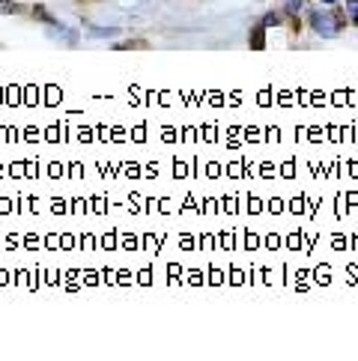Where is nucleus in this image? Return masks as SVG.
Segmentation results:
<instances>
[{
    "mask_svg": "<svg viewBox=\"0 0 358 361\" xmlns=\"http://www.w3.org/2000/svg\"><path fill=\"white\" fill-rule=\"evenodd\" d=\"M280 21H284V18H280L278 12H266V16H263V21H260V24H263V27H278Z\"/></svg>",
    "mask_w": 358,
    "mask_h": 361,
    "instance_id": "nucleus-4",
    "label": "nucleus"
},
{
    "mask_svg": "<svg viewBox=\"0 0 358 361\" xmlns=\"http://www.w3.org/2000/svg\"><path fill=\"white\" fill-rule=\"evenodd\" d=\"M302 9H304V0H287V4H284V12H287V16H299Z\"/></svg>",
    "mask_w": 358,
    "mask_h": 361,
    "instance_id": "nucleus-3",
    "label": "nucleus"
},
{
    "mask_svg": "<svg viewBox=\"0 0 358 361\" xmlns=\"http://www.w3.org/2000/svg\"><path fill=\"white\" fill-rule=\"evenodd\" d=\"M0 9H4V12H16L18 4H16V0H0Z\"/></svg>",
    "mask_w": 358,
    "mask_h": 361,
    "instance_id": "nucleus-7",
    "label": "nucleus"
},
{
    "mask_svg": "<svg viewBox=\"0 0 358 361\" xmlns=\"http://www.w3.org/2000/svg\"><path fill=\"white\" fill-rule=\"evenodd\" d=\"M352 24H355V27H358V12H355V16H352Z\"/></svg>",
    "mask_w": 358,
    "mask_h": 361,
    "instance_id": "nucleus-10",
    "label": "nucleus"
},
{
    "mask_svg": "<svg viewBox=\"0 0 358 361\" xmlns=\"http://www.w3.org/2000/svg\"><path fill=\"white\" fill-rule=\"evenodd\" d=\"M319 4H328V6H335V4H338V0H319Z\"/></svg>",
    "mask_w": 358,
    "mask_h": 361,
    "instance_id": "nucleus-9",
    "label": "nucleus"
},
{
    "mask_svg": "<svg viewBox=\"0 0 358 361\" xmlns=\"http://www.w3.org/2000/svg\"><path fill=\"white\" fill-rule=\"evenodd\" d=\"M347 9L352 12V16H355V12H358V0H347Z\"/></svg>",
    "mask_w": 358,
    "mask_h": 361,
    "instance_id": "nucleus-8",
    "label": "nucleus"
},
{
    "mask_svg": "<svg viewBox=\"0 0 358 361\" xmlns=\"http://www.w3.org/2000/svg\"><path fill=\"white\" fill-rule=\"evenodd\" d=\"M33 18H39V21H45L48 27H54V24H60V18H54L51 12L45 9V6H33Z\"/></svg>",
    "mask_w": 358,
    "mask_h": 361,
    "instance_id": "nucleus-2",
    "label": "nucleus"
},
{
    "mask_svg": "<svg viewBox=\"0 0 358 361\" xmlns=\"http://www.w3.org/2000/svg\"><path fill=\"white\" fill-rule=\"evenodd\" d=\"M263 30H266L263 24H257V27H254V39H248L254 48H263Z\"/></svg>",
    "mask_w": 358,
    "mask_h": 361,
    "instance_id": "nucleus-6",
    "label": "nucleus"
},
{
    "mask_svg": "<svg viewBox=\"0 0 358 361\" xmlns=\"http://www.w3.org/2000/svg\"><path fill=\"white\" fill-rule=\"evenodd\" d=\"M308 24H311V30L316 36H323V39H335V36L340 33V27H343V18H338V12L316 9V12H308Z\"/></svg>",
    "mask_w": 358,
    "mask_h": 361,
    "instance_id": "nucleus-1",
    "label": "nucleus"
},
{
    "mask_svg": "<svg viewBox=\"0 0 358 361\" xmlns=\"http://www.w3.org/2000/svg\"><path fill=\"white\" fill-rule=\"evenodd\" d=\"M90 33H93L96 39H105V36H117V33H120V27H108V30H105V27H93Z\"/></svg>",
    "mask_w": 358,
    "mask_h": 361,
    "instance_id": "nucleus-5",
    "label": "nucleus"
}]
</instances>
